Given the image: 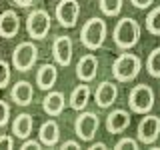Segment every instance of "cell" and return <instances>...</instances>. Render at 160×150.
I'll use <instances>...</instances> for the list:
<instances>
[{
  "label": "cell",
  "instance_id": "obj_1",
  "mask_svg": "<svg viewBox=\"0 0 160 150\" xmlns=\"http://www.w3.org/2000/svg\"><path fill=\"white\" fill-rule=\"evenodd\" d=\"M142 26L130 16H122L112 30V40L118 50H130L138 44Z\"/></svg>",
  "mask_w": 160,
  "mask_h": 150
},
{
  "label": "cell",
  "instance_id": "obj_2",
  "mask_svg": "<svg viewBox=\"0 0 160 150\" xmlns=\"http://www.w3.org/2000/svg\"><path fill=\"white\" fill-rule=\"evenodd\" d=\"M142 70V60L136 54L122 50L112 62V76L116 82H132Z\"/></svg>",
  "mask_w": 160,
  "mask_h": 150
},
{
  "label": "cell",
  "instance_id": "obj_3",
  "mask_svg": "<svg viewBox=\"0 0 160 150\" xmlns=\"http://www.w3.org/2000/svg\"><path fill=\"white\" fill-rule=\"evenodd\" d=\"M106 32H108L106 20L94 16V18L86 20L84 26L80 28V42L88 50H98V48H102L104 40H106Z\"/></svg>",
  "mask_w": 160,
  "mask_h": 150
},
{
  "label": "cell",
  "instance_id": "obj_4",
  "mask_svg": "<svg viewBox=\"0 0 160 150\" xmlns=\"http://www.w3.org/2000/svg\"><path fill=\"white\" fill-rule=\"evenodd\" d=\"M128 106L134 114H148L154 108V90L148 84H136L128 92Z\"/></svg>",
  "mask_w": 160,
  "mask_h": 150
},
{
  "label": "cell",
  "instance_id": "obj_5",
  "mask_svg": "<svg viewBox=\"0 0 160 150\" xmlns=\"http://www.w3.org/2000/svg\"><path fill=\"white\" fill-rule=\"evenodd\" d=\"M50 26H52V18L44 8H36L26 16V32L32 40H44L50 32Z\"/></svg>",
  "mask_w": 160,
  "mask_h": 150
},
{
  "label": "cell",
  "instance_id": "obj_6",
  "mask_svg": "<svg viewBox=\"0 0 160 150\" xmlns=\"http://www.w3.org/2000/svg\"><path fill=\"white\" fill-rule=\"evenodd\" d=\"M36 60H38V46L34 42H30V40L20 42L12 50V66L18 72H28L36 64Z\"/></svg>",
  "mask_w": 160,
  "mask_h": 150
},
{
  "label": "cell",
  "instance_id": "obj_7",
  "mask_svg": "<svg viewBox=\"0 0 160 150\" xmlns=\"http://www.w3.org/2000/svg\"><path fill=\"white\" fill-rule=\"evenodd\" d=\"M98 126H100V118L96 112H82L80 110V114L74 120V132L82 142H92L98 132Z\"/></svg>",
  "mask_w": 160,
  "mask_h": 150
},
{
  "label": "cell",
  "instance_id": "obj_8",
  "mask_svg": "<svg viewBox=\"0 0 160 150\" xmlns=\"http://www.w3.org/2000/svg\"><path fill=\"white\" fill-rule=\"evenodd\" d=\"M160 136V116L156 114H142V120L136 128V140L140 144H154Z\"/></svg>",
  "mask_w": 160,
  "mask_h": 150
},
{
  "label": "cell",
  "instance_id": "obj_9",
  "mask_svg": "<svg viewBox=\"0 0 160 150\" xmlns=\"http://www.w3.org/2000/svg\"><path fill=\"white\" fill-rule=\"evenodd\" d=\"M54 14H56V20L62 28H74L80 16L78 0H58Z\"/></svg>",
  "mask_w": 160,
  "mask_h": 150
},
{
  "label": "cell",
  "instance_id": "obj_10",
  "mask_svg": "<svg viewBox=\"0 0 160 150\" xmlns=\"http://www.w3.org/2000/svg\"><path fill=\"white\" fill-rule=\"evenodd\" d=\"M52 56L58 66H70L72 62V38L70 36H56L52 42Z\"/></svg>",
  "mask_w": 160,
  "mask_h": 150
},
{
  "label": "cell",
  "instance_id": "obj_11",
  "mask_svg": "<svg viewBox=\"0 0 160 150\" xmlns=\"http://www.w3.org/2000/svg\"><path fill=\"white\" fill-rule=\"evenodd\" d=\"M98 74V58L94 54H84L76 62V76L80 82H92Z\"/></svg>",
  "mask_w": 160,
  "mask_h": 150
},
{
  "label": "cell",
  "instance_id": "obj_12",
  "mask_svg": "<svg viewBox=\"0 0 160 150\" xmlns=\"http://www.w3.org/2000/svg\"><path fill=\"white\" fill-rule=\"evenodd\" d=\"M118 98V86L110 80H104V82L98 84L96 92H94V102L98 104L100 108H110Z\"/></svg>",
  "mask_w": 160,
  "mask_h": 150
},
{
  "label": "cell",
  "instance_id": "obj_13",
  "mask_svg": "<svg viewBox=\"0 0 160 150\" xmlns=\"http://www.w3.org/2000/svg\"><path fill=\"white\" fill-rule=\"evenodd\" d=\"M20 30V16L16 14V10L8 8L0 14V36L2 38H14Z\"/></svg>",
  "mask_w": 160,
  "mask_h": 150
},
{
  "label": "cell",
  "instance_id": "obj_14",
  "mask_svg": "<svg viewBox=\"0 0 160 150\" xmlns=\"http://www.w3.org/2000/svg\"><path fill=\"white\" fill-rule=\"evenodd\" d=\"M38 140H40V144H42V146H46V148L56 146L58 140H60V126H58L56 120L50 118V120H46V122L40 124Z\"/></svg>",
  "mask_w": 160,
  "mask_h": 150
},
{
  "label": "cell",
  "instance_id": "obj_15",
  "mask_svg": "<svg viewBox=\"0 0 160 150\" xmlns=\"http://www.w3.org/2000/svg\"><path fill=\"white\" fill-rule=\"evenodd\" d=\"M130 126V112L122 108H116L106 116V130L110 134H120Z\"/></svg>",
  "mask_w": 160,
  "mask_h": 150
},
{
  "label": "cell",
  "instance_id": "obj_16",
  "mask_svg": "<svg viewBox=\"0 0 160 150\" xmlns=\"http://www.w3.org/2000/svg\"><path fill=\"white\" fill-rule=\"evenodd\" d=\"M66 108V98H64L62 92L58 90H48V94L42 100V110L48 114V116H58V114L64 112Z\"/></svg>",
  "mask_w": 160,
  "mask_h": 150
},
{
  "label": "cell",
  "instance_id": "obj_17",
  "mask_svg": "<svg viewBox=\"0 0 160 150\" xmlns=\"http://www.w3.org/2000/svg\"><path fill=\"white\" fill-rule=\"evenodd\" d=\"M10 98H12L14 104H18V106H28L34 98L32 84H30L28 80H18L12 86V90H10Z\"/></svg>",
  "mask_w": 160,
  "mask_h": 150
},
{
  "label": "cell",
  "instance_id": "obj_18",
  "mask_svg": "<svg viewBox=\"0 0 160 150\" xmlns=\"http://www.w3.org/2000/svg\"><path fill=\"white\" fill-rule=\"evenodd\" d=\"M58 80V68L54 64H42L36 72V84L40 90H52Z\"/></svg>",
  "mask_w": 160,
  "mask_h": 150
},
{
  "label": "cell",
  "instance_id": "obj_19",
  "mask_svg": "<svg viewBox=\"0 0 160 150\" xmlns=\"http://www.w3.org/2000/svg\"><path fill=\"white\" fill-rule=\"evenodd\" d=\"M88 100H90V86H88V82H82V84H78V86L72 90L68 104H70L72 110L80 112V110H84L88 106Z\"/></svg>",
  "mask_w": 160,
  "mask_h": 150
},
{
  "label": "cell",
  "instance_id": "obj_20",
  "mask_svg": "<svg viewBox=\"0 0 160 150\" xmlns=\"http://www.w3.org/2000/svg\"><path fill=\"white\" fill-rule=\"evenodd\" d=\"M32 128H34V120L30 114H18L12 122V134L20 140L28 138L32 134Z\"/></svg>",
  "mask_w": 160,
  "mask_h": 150
},
{
  "label": "cell",
  "instance_id": "obj_21",
  "mask_svg": "<svg viewBox=\"0 0 160 150\" xmlns=\"http://www.w3.org/2000/svg\"><path fill=\"white\" fill-rule=\"evenodd\" d=\"M146 72L152 78H160V46L154 48L146 58Z\"/></svg>",
  "mask_w": 160,
  "mask_h": 150
},
{
  "label": "cell",
  "instance_id": "obj_22",
  "mask_svg": "<svg viewBox=\"0 0 160 150\" xmlns=\"http://www.w3.org/2000/svg\"><path fill=\"white\" fill-rule=\"evenodd\" d=\"M124 0H98V6L104 16H118L122 12Z\"/></svg>",
  "mask_w": 160,
  "mask_h": 150
},
{
  "label": "cell",
  "instance_id": "obj_23",
  "mask_svg": "<svg viewBox=\"0 0 160 150\" xmlns=\"http://www.w3.org/2000/svg\"><path fill=\"white\" fill-rule=\"evenodd\" d=\"M146 30L154 36H160V6L152 8L146 16Z\"/></svg>",
  "mask_w": 160,
  "mask_h": 150
},
{
  "label": "cell",
  "instance_id": "obj_24",
  "mask_svg": "<svg viewBox=\"0 0 160 150\" xmlns=\"http://www.w3.org/2000/svg\"><path fill=\"white\" fill-rule=\"evenodd\" d=\"M10 84V64L6 60H0V90Z\"/></svg>",
  "mask_w": 160,
  "mask_h": 150
},
{
  "label": "cell",
  "instance_id": "obj_25",
  "mask_svg": "<svg viewBox=\"0 0 160 150\" xmlns=\"http://www.w3.org/2000/svg\"><path fill=\"white\" fill-rule=\"evenodd\" d=\"M10 122V106L6 100H0V128H4Z\"/></svg>",
  "mask_w": 160,
  "mask_h": 150
},
{
  "label": "cell",
  "instance_id": "obj_26",
  "mask_svg": "<svg viewBox=\"0 0 160 150\" xmlns=\"http://www.w3.org/2000/svg\"><path fill=\"white\" fill-rule=\"evenodd\" d=\"M138 140H134V138H120L118 140V142L116 144H114V148H116V150H124V148H130V150H136L138 148Z\"/></svg>",
  "mask_w": 160,
  "mask_h": 150
},
{
  "label": "cell",
  "instance_id": "obj_27",
  "mask_svg": "<svg viewBox=\"0 0 160 150\" xmlns=\"http://www.w3.org/2000/svg\"><path fill=\"white\" fill-rule=\"evenodd\" d=\"M0 148H14V138L10 134H0Z\"/></svg>",
  "mask_w": 160,
  "mask_h": 150
},
{
  "label": "cell",
  "instance_id": "obj_28",
  "mask_svg": "<svg viewBox=\"0 0 160 150\" xmlns=\"http://www.w3.org/2000/svg\"><path fill=\"white\" fill-rule=\"evenodd\" d=\"M22 150H26V148H32V150H38V148H42V144H40V140H30V138H24L22 140V146H20Z\"/></svg>",
  "mask_w": 160,
  "mask_h": 150
},
{
  "label": "cell",
  "instance_id": "obj_29",
  "mask_svg": "<svg viewBox=\"0 0 160 150\" xmlns=\"http://www.w3.org/2000/svg\"><path fill=\"white\" fill-rule=\"evenodd\" d=\"M132 2V6H136L138 10H146L154 4V0H130Z\"/></svg>",
  "mask_w": 160,
  "mask_h": 150
},
{
  "label": "cell",
  "instance_id": "obj_30",
  "mask_svg": "<svg viewBox=\"0 0 160 150\" xmlns=\"http://www.w3.org/2000/svg\"><path fill=\"white\" fill-rule=\"evenodd\" d=\"M60 148H80V144L74 142V140H66V142L60 144Z\"/></svg>",
  "mask_w": 160,
  "mask_h": 150
},
{
  "label": "cell",
  "instance_id": "obj_31",
  "mask_svg": "<svg viewBox=\"0 0 160 150\" xmlns=\"http://www.w3.org/2000/svg\"><path fill=\"white\" fill-rule=\"evenodd\" d=\"M14 4H16V6H20V8H28L30 4L34 2V0H12Z\"/></svg>",
  "mask_w": 160,
  "mask_h": 150
},
{
  "label": "cell",
  "instance_id": "obj_32",
  "mask_svg": "<svg viewBox=\"0 0 160 150\" xmlns=\"http://www.w3.org/2000/svg\"><path fill=\"white\" fill-rule=\"evenodd\" d=\"M90 148H92V150H96V148H106V144H104V142H94V144H90Z\"/></svg>",
  "mask_w": 160,
  "mask_h": 150
},
{
  "label": "cell",
  "instance_id": "obj_33",
  "mask_svg": "<svg viewBox=\"0 0 160 150\" xmlns=\"http://www.w3.org/2000/svg\"><path fill=\"white\" fill-rule=\"evenodd\" d=\"M0 2H2V0H0Z\"/></svg>",
  "mask_w": 160,
  "mask_h": 150
}]
</instances>
